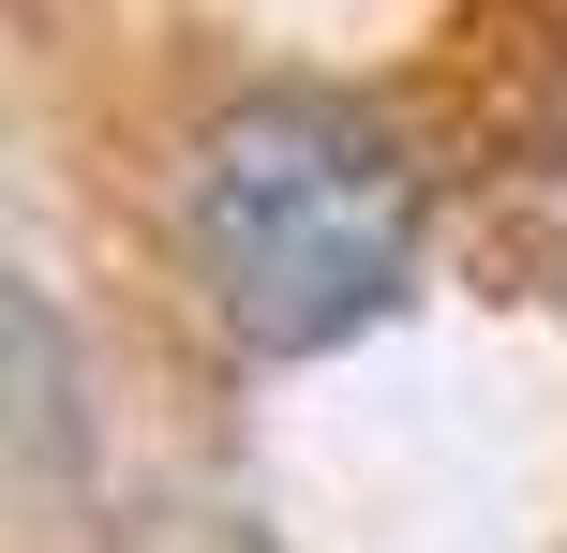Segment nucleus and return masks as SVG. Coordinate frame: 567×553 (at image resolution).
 <instances>
[{
    "label": "nucleus",
    "mask_w": 567,
    "mask_h": 553,
    "mask_svg": "<svg viewBox=\"0 0 567 553\" xmlns=\"http://www.w3.org/2000/svg\"><path fill=\"white\" fill-rule=\"evenodd\" d=\"M179 239H195L209 315L255 359H313L373 329L419 269V165L389 120L329 105V90H255L209 120L195 180H179Z\"/></svg>",
    "instance_id": "1"
}]
</instances>
